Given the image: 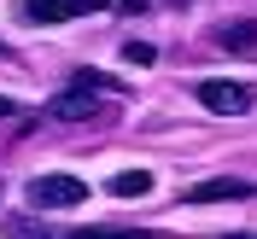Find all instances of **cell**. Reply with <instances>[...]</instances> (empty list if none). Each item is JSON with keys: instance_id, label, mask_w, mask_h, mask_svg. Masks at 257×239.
Segmentation results:
<instances>
[{"instance_id": "5", "label": "cell", "mask_w": 257, "mask_h": 239, "mask_svg": "<svg viewBox=\"0 0 257 239\" xmlns=\"http://www.w3.org/2000/svg\"><path fill=\"white\" fill-rule=\"evenodd\" d=\"M47 111L59 117V123H88V117H99V99H94V88H82V82H76L70 94H59V99H53Z\"/></svg>"}, {"instance_id": "8", "label": "cell", "mask_w": 257, "mask_h": 239, "mask_svg": "<svg viewBox=\"0 0 257 239\" xmlns=\"http://www.w3.org/2000/svg\"><path fill=\"white\" fill-rule=\"evenodd\" d=\"M6 239H59V233L35 216H6Z\"/></svg>"}, {"instance_id": "3", "label": "cell", "mask_w": 257, "mask_h": 239, "mask_svg": "<svg viewBox=\"0 0 257 239\" xmlns=\"http://www.w3.org/2000/svg\"><path fill=\"white\" fill-rule=\"evenodd\" d=\"M251 192H257V181H245V175H216V181L187 187V192H181V204H228V198H251Z\"/></svg>"}, {"instance_id": "11", "label": "cell", "mask_w": 257, "mask_h": 239, "mask_svg": "<svg viewBox=\"0 0 257 239\" xmlns=\"http://www.w3.org/2000/svg\"><path fill=\"white\" fill-rule=\"evenodd\" d=\"M123 59H128V64H152V59H158V47H152V41H128Z\"/></svg>"}, {"instance_id": "6", "label": "cell", "mask_w": 257, "mask_h": 239, "mask_svg": "<svg viewBox=\"0 0 257 239\" xmlns=\"http://www.w3.org/2000/svg\"><path fill=\"white\" fill-rule=\"evenodd\" d=\"M216 41H222L228 53H251V47H257V18H240V24H222V30H216Z\"/></svg>"}, {"instance_id": "1", "label": "cell", "mask_w": 257, "mask_h": 239, "mask_svg": "<svg viewBox=\"0 0 257 239\" xmlns=\"http://www.w3.org/2000/svg\"><path fill=\"white\" fill-rule=\"evenodd\" d=\"M24 198H30L35 210H64V204H82L88 187H82L76 175H35L30 187H24Z\"/></svg>"}, {"instance_id": "7", "label": "cell", "mask_w": 257, "mask_h": 239, "mask_svg": "<svg viewBox=\"0 0 257 239\" xmlns=\"http://www.w3.org/2000/svg\"><path fill=\"white\" fill-rule=\"evenodd\" d=\"M111 192L117 198H141V192H152V175L146 169H123V175H111Z\"/></svg>"}, {"instance_id": "14", "label": "cell", "mask_w": 257, "mask_h": 239, "mask_svg": "<svg viewBox=\"0 0 257 239\" xmlns=\"http://www.w3.org/2000/svg\"><path fill=\"white\" fill-rule=\"evenodd\" d=\"M123 6H146V0H123Z\"/></svg>"}, {"instance_id": "9", "label": "cell", "mask_w": 257, "mask_h": 239, "mask_svg": "<svg viewBox=\"0 0 257 239\" xmlns=\"http://www.w3.org/2000/svg\"><path fill=\"white\" fill-rule=\"evenodd\" d=\"M70 239H152V233H141V227H76Z\"/></svg>"}, {"instance_id": "13", "label": "cell", "mask_w": 257, "mask_h": 239, "mask_svg": "<svg viewBox=\"0 0 257 239\" xmlns=\"http://www.w3.org/2000/svg\"><path fill=\"white\" fill-rule=\"evenodd\" d=\"M222 239H257V233H222Z\"/></svg>"}, {"instance_id": "12", "label": "cell", "mask_w": 257, "mask_h": 239, "mask_svg": "<svg viewBox=\"0 0 257 239\" xmlns=\"http://www.w3.org/2000/svg\"><path fill=\"white\" fill-rule=\"evenodd\" d=\"M12 111H24V105H18V99H0V117H12Z\"/></svg>"}, {"instance_id": "2", "label": "cell", "mask_w": 257, "mask_h": 239, "mask_svg": "<svg viewBox=\"0 0 257 239\" xmlns=\"http://www.w3.org/2000/svg\"><path fill=\"white\" fill-rule=\"evenodd\" d=\"M193 94H199V105H205V111H216V117H240V111H251V88L222 82V76H205Z\"/></svg>"}, {"instance_id": "10", "label": "cell", "mask_w": 257, "mask_h": 239, "mask_svg": "<svg viewBox=\"0 0 257 239\" xmlns=\"http://www.w3.org/2000/svg\"><path fill=\"white\" fill-rule=\"evenodd\" d=\"M76 82L94 88V94H123V82H117V76H99V70H76Z\"/></svg>"}, {"instance_id": "4", "label": "cell", "mask_w": 257, "mask_h": 239, "mask_svg": "<svg viewBox=\"0 0 257 239\" xmlns=\"http://www.w3.org/2000/svg\"><path fill=\"white\" fill-rule=\"evenodd\" d=\"M99 6H111V0H24L30 24H64V18H88Z\"/></svg>"}]
</instances>
